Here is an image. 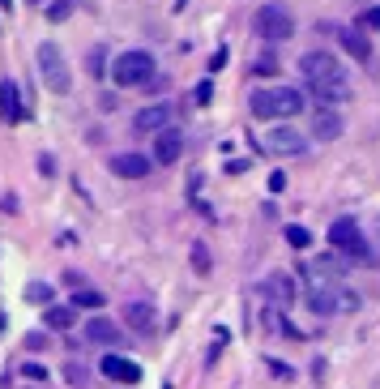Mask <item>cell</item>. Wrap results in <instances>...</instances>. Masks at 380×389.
<instances>
[{
	"label": "cell",
	"instance_id": "obj_1",
	"mask_svg": "<svg viewBox=\"0 0 380 389\" xmlns=\"http://www.w3.org/2000/svg\"><path fill=\"white\" fill-rule=\"evenodd\" d=\"M248 107H252L256 120H291V116H299V111L308 107V98L295 86H269V90H256L248 98Z\"/></svg>",
	"mask_w": 380,
	"mask_h": 389
},
{
	"label": "cell",
	"instance_id": "obj_2",
	"mask_svg": "<svg viewBox=\"0 0 380 389\" xmlns=\"http://www.w3.org/2000/svg\"><path fill=\"white\" fill-rule=\"evenodd\" d=\"M158 77V65H154V56L133 47V51H120L116 60H112V82L120 90H137V86H150Z\"/></svg>",
	"mask_w": 380,
	"mask_h": 389
},
{
	"label": "cell",
	"instance_id": "obj_3",
	"mask_svg": "<svg viewBox=\"0 0 380 389\" xmlns=\"http://www.w3.org/2000/svg\"><path fill=\"white\" fill-rule=\"evenodd\" d=\"M34 60H39V77L51 94H69L73 90V73H69V60H65V51L56 43H39L34 51Z\"/></svg>",
	"mask_w": 380,
	"mask_h": 389
},
{
	"label": "cell",
	"instance_id": "obj_4",
	"mask_svg": "<svg viewBox=\"0 0 380 389\" xmlns=\"http://www.w3.org/2000/svg\"><path fill=\"white\" fill-rule=\"evenodd\" d=\"M329 244H334V253L342 257V265L350 261V265H363L367 257H372V248H367V240H363V231H359V222L355 218H338L334 227H329Z\"/></svg>",
	"mask_w": 380,
	"mask_h": 389
},
{
	"label": "cell",
	"instance_id": "obj_5",
	"mask_svg": "<svg viewBox=\"0 0 380 389\" xmlns=\"http://www.w3.org/2000/svg\"><path fill=\"white\" fill-rule=\"evenodd\" d=\"M252 26H256V34H261L265 43H287V39L295 34V18H291L282 5H261L256 18H252Z\"/></svg>",
	"mask_w": 380,
	"mask_h": 389
},
{
	"label": "cell",
	"instance_id": "obj_6",
	"mask_svg": "<svg viewBox=\"0 0 380 389\" xmlns=\"http://www.w3.org/2000/svg\"><path fill=\"white\" fill-rule=\"evenodd\" d=\"M299 73H303L308 86H316V82H346L334 51H303L299 56Z\"/></svg>",
	"mask_w": 380,
	"mask_h": 389
},
{
	"label": "cell",
	"instance_id": "obj_7",
	"mask_svg": "<svg viewBox=\"0 0 380 389\" xmlns=\"http://www.w3.org/2000/svg\"><path fill=\"white\" fill-rule=\"evenodd\" d=\"M265 150H269V154H282V158H295V154L308 150V137H303L299 129H291V125H278V129L265 133Z\"/></svg>",
	"mask_w": 380,
	"mask_h": 389
},
{
	"label": "cell",
	"instance_id": "obj_8",
	"mask_svg": "<svg viewBox=\"0 0 380 389\" xmlns=\"http://www.w3.org/2000/svg\"><path fill=\"white\" fill-rule=\"evenodd\" d=\"M98 372H103L107 381H116V385H137V381H141V368H137V359H129V355H116V351H107V355L98 359Z\"/></svg>",
	"mask_w": 380,
	"mask_h": 389
},
{
	"label": "cell",
	"instance_id": "obj_9",
	"mask_svg": "<svg viewBox=\"0 0 380 389\" xmlns=\"http://www.w3.org/2000/svg\"><path fill=\"white\" fill-rule=\"evenodd\" d=\"M133 129L137 133H162V129H171V103H150V107H141L137 116H133Z\"/></svg>",
	"mask_w": 380,
	"mask_h": 389
},
{
	"label": "cell",
	"instance_id": "obj_10",
	"mask_svg": "<svg viewBox=\"0 0 380 389\" xmlns=\"http://www.w3.org/2000/svg\"><path fill=\"white\" fill-rule=\"evenodd\" d=\"M124 325H129L133 333H154V329H158V308H154L150 300H129V304H124Z\"/></svg>",
	"mask_w": 380,
	"mask_h": 389
},
{
	"label": "cell",
	"instance_id": "obj_11",
	"mask_svg": "<svg viewBox=\"0 0 380 389\" xmlns=\"http://www.w3.org/2000/svg\"><path fill=\"white\" fill-rule=\"evenodd\" d=\"M312 137L316 141H338L342 137V111L338 107H316L312 111Z\"/></svg>",
	"mask_w": 380,
	"mask_h": 389
},
{
	"label": "cell",
	"instance_id": "obj_12",
	"mask_svg": "<svg viewBox=\"0 0 380 389\" xmlns=\"http://www.w3.org/2000/svg\"><path fill=\"white\" fill-rule=\"evenodd\" d=\"M338 43H342V51L350 56V60H359V65L372 60V39H367V30H359V26H342V30H338Z\"/></svg>",
	"mask_w": 380,
	"mask_h": 389
},
{
	"label": "cell",
	"instance_id": "obj_13",
	"mask_svg": "<svg viewBox=\"0 0 380 389\" xmlns=\"http://www.w3.org/2000/svg\"><path fill=\"white\" fill-rule=\"evenodd\" d=\"M86 343H94V347H120V343H124V333H120V325H116V321H107V317H90V321H86Z\"/></svg>",
	"mask_w": 380,
	"mask_h": 389
},
{
	"label": "cell",
	"instance_id": "obj_14",
	"mask_svg": "<svg viewBox=\"0 0 380 389\" xmlns=\"http://www.w3.org/2000/svg\"><path fill=\"white\" fill-rule=\"evenodd\" d=\"M180 154H184V133L180 129H162L154 137V162L171 167V162H180Z\"/></svg>",
	"mask_w": 380,
	"mask_h": 389
},
{
	"label": "cell",
	"instance_id": "obj_15",
	"mask_svg": "<svg viewBox=\"0 0 380 389\" xmlns=\"http://www.w3.org/2000/svg\"><path fill=\"white\" fill-rule=\"evenodd\" d=\"M150 167H154V158H145V154H137V150H129V154H116V158H112V172H116L120 180H145V176H150Z\"/></svg>",
	"mask_w": 380,
	"mask_h": 389
},
{
	"label": "cell",
	"instance_id": "obj_16",
	"mask_svg": "<svg viewBox=\"0 0 380 389\" xmlns=\"http://www.w3.org/2000/svg\"><path fill=\"white\" fill-rule=\"evenodd\" d=\"M299 304H308V312H316V317H334L338 312V287H303Z\"/></svg>",
	"mask_w": 380,
	"mask_h": 389
},
{
	"label": "cell",
	"instance_id": "obj_17",
	"mask_svg": "<svg viewBox=\"0 0 380 389\" xmlns=\"http://www.w3.org/2000/svg\"><path fill=\"white\" fill-rule=\"evenodd\" d=\"M0 116H5L9 125L22 120V94H18L13 82H0Z\"/></svg>",
	"mask_w": 380,
	"mask_h": 389
},
{
	"label": "cell",
	"instance_id": "obj_18",
	"mask_svg": "<svg viewBox=\"0 0 380 389\" xmlns=\"http://www.w3.org/2000/svg\"><path fill=\"white\" fill-rule=\"evenodd\" d=\"M308 90H312V98H320L325 107L350 98V86H346V82H316V86H308Z\"/></svg>",
	"mask_w": 380,
	"mask_h": 389
},
{
	"label": "cell",
	"instance_id": "obj_19",
	"mask_svg": "<svg viewBox=\"0 0 380 389\" xmlns=\"http://www.w3.org/2000/svg\"><path fill=\"white\" fill-rule=\"evenodd\" d=\"M73 321H77V308L69 304H51V308H43V325L47 329H73Z\"/></svg>",
	"mask_w": 380,
	"mask_h": 389
},
{
	"label": "cell",
	"instance_id": "obj_20",
	"mask_svg": "<svg viewBox=\"0 0 380 389\" xmlns=\"http://www.w3.org/2000/svg\"><path fill=\"white\" fill-rule=\"evenodd\" d=\"M269 291L278 295V304H295V300H299L295 278H291V274H274V278H269Z\"/></svg>",
	"mask_w": 380,
	"mask_h": 389
},
{
	"label": "cell",
	"instance_id": "obj_21",
	"mask_svg": "<svg viewBox=\"0 0 380 389\" xmlns=\"http://www.w3.org/2000/svg\"><path fill=\"white\" fill-rule=\"evenodd\" d=\"M265 321H269V325H278V329H282V338H291V343H303V338H308V333H303L287 312H265Z\"/></svg>",
	"mask_w": 380,
	"mask_h": 389
},
{
	"label": "cell",
	"instance_id": "obj_22",
	"mask_svg": "<svg viewBox=\"0 0 380 389\" xmlns=\"http://www.w3.org/2000/svg\"><path fill=\"white\" fill-rule=\"evenodd\" d=\"M69 304H73V308H90V312H103L107 295H103V291H94V287H81V291H77Z\"/></svg>",
	"mask_w": 380,
	"mask_h": 389
},
{
	"label": "cell",
	"instance_id": "obj_23",
	"mask_svg": "<svg viewBox=\"0 0 380 389\" xmlns=\"http://www.w3.org/2000/svg\"><path fill=\"white\" fill-rule=\"evenodd\" d=\"M51 283H26V304H39V308H51Z\"/></svg>",
	"mask_w": 380,
	"mask_h": 389
},
{
	"label": "cell",
	"instance_id": "obj_24",
	"mask_svg": "<svg viewBox=\"0 0 380 389\" xmlns=\"http://www.w3.org/2000/svg\"><path fill=\"white\" fill-rule=\"evenodd\" d=\"M188 257H192V274H201V278H209V269H214V257H209V248H205L201 240L192 244V253H188Z\"/></svg>",
	"mask_w": 380,
	"mask_h": 389
},
{
	"label": "cell",
	"instance_id": "obj_25",
	"mask_svg": "<svg viewBox=\"0 0 380 389\" xmlns=\"http://www.w3.org/2000/svg\"><path fill=\"white\" fill-rule=\"evenodd\" d=\"M86 69H90V77H103V73H107V51H103V47H90Z\"/></svg>",
	"mask_w": 380,
	"mask_h": 389
},
{
	"label": "cell",
	"instance_id": "obj_26",
	"mask_svg": "<svg viewBox=\"0 0 380 389\" xmlns=\"http://www.w3.org/2000/svg\"><path fill=\"white\" fill-rule=\"evenodd\" d=\"M287 244H291V248H308V244H312V231L299 227V222H291V227H287Z\"/></svg>",
	"mask_w": 380,
	"mask_h": 389
},
{
	"label": "cell",
	"instance_id": "obj_27",
	"mask_svg": "<svg viewBox=\"0 0 380 389\" xmlns=\"http://www.w3.org/2000/svg\"><path fill=\"white\" fill-rule=\"evenodd\" d=\"M69 13H73V0H51V5H47V18L51 22H65Z\"/></svg>",
	"mask_w": 380,
	"mask_h": 389
},
{
	"label": "cell",
	"instance_id": "obj_28",
	"mask_svg": "<svg viewBox=\"0 0 380 389\" xmlns=\"http://www.w3.org/2000/svg\"><path fill=\"white\" fill-rule=\"evenodd\" d=\"M252 73H256V77H274V73H278V56H261V60L252 65Z\"/></svg>",
	"mask_w": 380,
	"mask_h": 389
},
{
	"label": "cell",
	"instance_id": "obj_29",
	"mask_svg": "<svg viewBox=\"0 0 380 389\" xmlns=\"http://www.w3.org/2000/svg\"><path fill=\"white\" fill-rule=\"evenodd\" d=\"M355 26H359V30H380V5H376V9H363Z\"/></svg>",
	"mask_w": 380,
	"mask_h": 389
},
{
	"label": "cell",
	"instance_id": "obj_30",
	"mask_svg": "<svg viewBox=\"0 0 380 389\" xmlns=\"http://www.w3.org/2000/svg\"><path fill=\"white\" fill-rule=\"evenodd\" d=\"M265 368L274 372L278 381H291V376H295V372H291V364H282V359H265Z\"/></svg>",
	"mask_w": 380,
	"mask_h": 389
},
{
	"label": "cell",
	"instance_id": "obj_31",
	"mask_svg": "<svg viewBox=\"0 0 380 389\" xmlns=\"http://www.w3.org/2000/svg\"><path fill=\"white\" fill-rule=\"evenodd\" d=\"M22 376H30V381H47V368H43L39 359H30V364H22Z\"/></svg>",
	"mask_w": 380,
	"mask_h": 389
},
{
	"label": "cell",
	"instance_id": "obj_32",
	"mask_svg": "<svg viewBox=\"0 0 380 389\" xmlns=\"http://www.w3.org/2000/svg\"><path fill=\"white\" fill-rule=\"evenodd\" d=\"M338 308L355 312V308H359V295H355V291H342V287H338Z\"/></svg>",
	"mask_w": 380,
	"mask_h": 389
},
{
	"label": "cell",
	"instance_id": "obj_33",
	"mask_svg": "<svg viewBox=\"0 0 380 389\" xmlns=\"http://www.w3.org/2000/svg\"><path fill=\"white\" fill-rule=\"evenodd\" d=\"M282 189H287V176L274 172V176H269V193H282Z\"/></svg>",
	"mask_w": 380,
	"mask_h": 389
},
{
	"label": "cell",
	"instance_id": "obj_34",
	"mask_svg": "<svg viewBox=\"0 0 380 389\" xmlns=\"http://www.w3.org/2000/svg\"><path fill=\"white\" fill-rule=\"evenodd\" d=\"M26 347H30V351H43V347H47V333H30Z\"/></svg>",
	"mask_w": 380,
	"mask_h": 389
},
{
	"label": "cell",
	"instance_id": "obj_35",
	"mask_svg": "<svg viewBox=\"0 0 380 389\" xmlns=\"http://www.w3.org/2000/svg\"><path fill=\"white\" fill-rule=\"evenodd\" d=\"M209 94H214V86H209V82H201V86H197V103H209Z\"/></svg>",
	"mask_w": 380,
	"mask_h": 389
},
{
	"label": "cell",
	"instance_id": "obj_36",
	"mask_svg": "<svg viewBox=\"0 0 380 389\" xmlns=\"http://www.w3.org/2000/svg\"><path fill=\"white\" fill-rule=\"evenodd\" d=\"M0 333H5V317H0Z\"/></svg>",
	"mask_w": 380,
	"mask_h": 389
},
{
	"label": "cell",
	"instance_id": "obj_37",
	"mask_svg": "<svg viewBox=\"0 0 380 389\" xmlns=\"http://www.w3.org/2000/svg\"><path fill=\"white\" fill-rule=\"evenodd\" d=\"M26 5H43V0H26Z\"/></svg>",
	"mask_w": 380,
	"mask_h": 389
}]
</instances>
